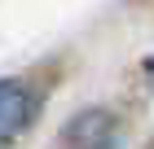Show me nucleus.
<instances>
[{
    "label": "nucleus",
    "mask_w": 154,
    "mask_h": 149,
    "mask_svg": "<svg viewBox=\"0 0 154 149\" xmlns=\"http://www.w3.org/2000/svg\"><path fill=\"white\" fill-rule=\"evenodd\" d=\"M35 118V97L18 79H0V140H13Z\"/></svg>",
    "instance_id": "nucleus-1"
},
{
    "label": "nucleus",
    "mask_w": 154,
    "mask_h": 149,
    "mask_svg": "<svg viewBox=\"0 0 154 149\" xmlns=\"http://www.w3.org/2000/svg\"><path fill=\"white\" fill-rule=\"evenodd\" d=\"M110 132H115L110 114L88 110V114H79L71 127H66V145H71V149H106L110 145Z\"/></svg>",
    "instance_id": "nucleus-2"
},
{
    "label": "nucleus",
    "mask_w": 154,
    "mask_h": 149,
    "mask_svg": "<svg viewBox=\"0 0 154 149\" xmlns=\"http://www.w3.org/2000/svg\"><path fill=\"white\" fill-rule=\"evenodd\" d=\"M145 75H150V83H154V57H150V61H145Z\"/></svg>",
    "instance_id": "nucleus-3"
}]
</instances>
